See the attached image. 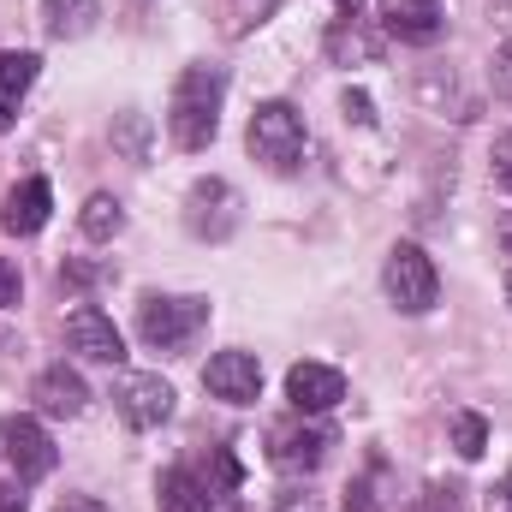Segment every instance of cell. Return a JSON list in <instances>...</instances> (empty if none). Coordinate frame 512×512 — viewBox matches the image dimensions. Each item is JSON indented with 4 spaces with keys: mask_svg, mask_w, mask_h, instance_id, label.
Masks as SVG:
<instances>
[{
    "mask_svg": "<svg viewBox=\"0 0 512 512\" xmlns=\"http://www.w3.org/2000/svg\"><path fill=\"white\" fill-rule=\"evenodd\" d=\"M221 102H227V72L197 60L179 72L173 96H167V131L179 149H209L215 131H221Z\"/></svg>",
    "mask_w": 512,
    "mask_h": 512,
    "instance_id": "obj_1",
    "label": "cell"
},
{
    "mask_svg": "<svg viewBox=\"0 0 512 512\" xmlns=\"http://www.w3.org/2000/svg\"><path fill=\"white\" fill-rule=\"evenodd\" d=\"M245 143H251L256 161L268 173H280V179L304 167V120H298L292 102H256L251 126H245Z\"/></svg>",
    "mask_w": 512,
    "mask_h": 512,
    "instance_id": "obj_2",
    "label": "cell"
},
{
    "mask_svg": "<svg viewBox=\"0 0 512 512\" xmlns=\"http://www.w3.org/2000/svg\"><path fill=\"white\" fill-rule=\"evenodd\" d=\"M203 328H209V298H161V292H149V298L137 304V334H143V346H155V352H179V346H191Z\"/></svg>",
    "mask_w": 512,
    "mask_h": 512,
    "instance_id": "obj_3",
    "label": "cell"
},
{
    "mask_svg": "<svg viewBox=\"0 0 512 512\" xmlns=\"http://www.w3.org/2000/svg\"><path fill=\"white\" fill-rule=\"evenodd\" d=\"M382 286L399 316H429L435 298H441V274H435V262H429L423 245H393L387 268H382Z\"/></svg>",
    "mask_w": 512,
    "mask_h": 512,
    "instance_id": "obj_4",
    "label": "cell"
},
{
    "mask_svg": "<svg viewBox=\"0 0 512 512\" xmlns=\"http://www.w3.org/2000/svg\"><path fill=\"white\" fill-rule=\"evenodd\" d=\"M328 447H334V429L328 423H316V417H292V423H274L268 429V465L274 471H316L322 459H328Z\"/></svg>",
    "mask_w": 512,
    "mask_h": 512,
    "instance_id": "obj_5",
    "label": "cell"
},
{
    "mask_svg": "<svg viewBox=\"0 0 512 512\" xmlns=\"http://www.w3.org/2000/svg\"><path fill=\"white\" fill-rule=\"evenodd\" d=\"M185 227H191V239H209V245L233 239L239 233V191L227 179H197L185 191Z\"/></svg>",
    "mask_w": 512,
    "mask_h": 512,
    "instance_id": "obj_6",
    "label": "cell"
},
{
    "mask_svg": "<svg viewBox=\"0 0 512 512\" xmlns=\"http://www.w3.org/2000/svg\"><path fill=\"white\" fill-rule=\"evenodd\" d=\"M0 453L18 471V483H36V477H48L60 465V453H54V441H48V429L36 417H0Z\"/></svg>",
    "mask_w": 512,
    "mask_h": 512,
    "instance_id": "obj_7",
    "label": "cell"
},
{
    "mask_svg": "<svg viewBox=\"0 0 512 512\" xmlns=\"http://www.w3.org/2000/svg\"><path fill=\"white\" fill-rule=\"evenodd\" d=\"M66 346H72L78 358H90V364H120V358H126V340H120L114 316H102L96 304H78V310L66 316Z\"/></svg>",
    "mask_w": 512,
    "mask_h": 512,
    "instance_id": "obj_8",
    "label": "cell"
},
{
    "mask_svg": "<svg viewBox=\"0 0 512 512\" xmlns=\"http://www.w3.org/2000/svg\"><path fill=\"white\" fill-rule=\"evenodd\" d=\"M441 30H447L441 0H382V36H393V42L429 48V42H441Z\"/></svg>",
    "mask_w": 512,
    "mask_h": 512,
    "instance_id": "obj_9",
    "label": "cell"
},
{
    "mask_svg": "<svg viewBox=\"0 0 512 512\" xmlns=\"http://www.w3.org/2000/svg\"><path fill=\"white\" fill-rule=\"evenodd\" d=\"M114 411L126 417L131 429H161L173 417V382L161 376H126L114 387Z\"/></svg>",
    "mask_w": 512,
    "mask_h": 512,
    "instance_id": "obj_10",
    "label": "cell"
},
{
    "mask_svg": "<svg viewBox=\"0 0 512 512\" xmlns=\"http://www.w3.org/2000/svg\"><path fill=\"white\" fill-rule=\"evenodd\" d=\"M286 399H292V411L322 417V411H334L346 399V376L334 364H292L286 370Z\"/></svg>",
    "mask_w": 512,
    "mask_h": 512,
    "instance_id": "obj_11",
    "label": "cell"
},
{
    "mask_svg": "<svg viewBox=\"0 0 512 512\" xmlns=\"http://www.w3.org/2000/svg\"><path fill=\"white\" fill-rule=\"evenodd\" d=\"M203 387H209L215 399H227V405H256V393H262V364H256L251 352H215L209 370H203Z\"/></svg>",
    "mask_w": 512,
    "mask_h": 512,
    "instance_id": "obj_12",
    "label": "cell"
},
{
    "mask_svg": "<svg viewBox=\"0 0 512 512\" xmlns=\"http://www.w3.org/2000/svg\"><path fill=\"white\" fill-rule=\"evenodd\" d=\"M48 209H54L48 179H24V185H12V191L0 197V227H6L12 239H30V233L48 227Z\"/></svg>",
    "mask_w": 512,
    "mask_h": 512,
    "instance_id": "obj_13",
    "label": "cell"
},
{
    "mask_svg": "<svg viewBox=\"0 0 512 512\" xmlns=\"http://www.w3.org/2000/svg\"><path fill=\"white\" fill-rule=\"evenodd\" d=\"M30 399H36V411H42V417H78V411L90 405V387H84L78 370L48 364V370L36 376V387H30Z\"/></svg>",
    "mask_w": 512,
    "mask_h": 512,
    "instance_id": "obj_14",
    "label": "cell"
},
{
    "mask_svg": "<svg viewBox=\"0 0 512 512\" xmlns=\"http://www.w3.org/2000/svg\"><path fill=\"white\" fill-rule=\"evenodd\" d=\"M322 48H328L334 66H376L382 60V36L364 18H334L328 36H322Z\"/></svg>",
    "mask_w": 512,
    "mask_h": 512,
    "instance_id": "obj_15",
    "label": "cell"
},
{
    "mask_svg": "<svg viewBox=\"0 0 512 512\" xmlns=\"http://www.w3.org/2000/svg\"><path fill=\"white\" fill-rule=\"evenodd\" d=\"M155 501H161V512H215V495H209V489H203V477H197V471H185V465L161 471Z\"/></svg>",
    "mask_w": 512,
    "mask_h": 512,
    "instance_id": "obj_16",
    "label": "cell"
},
{
    "mask_svg": "<svg viewBox=\"0 0 512 512\" xmlns=\"http://www.w3.org/2000/svg\"><path fill=\"white\" fill-rule=\"evenodd\" d=\"M36 72H42V60L36 54H0V131L18 120V102H24V90L36 84Z\"/></svg>",
    "mask_w": 512,
    "mask_h": 512,
    "instance_id": "obj_17",
    "label": "cell"
},
{
    "mask_svg": "<svg viewBox=\"0 0 512 512\" xmlns=\"http://www.w3.org/2000/svg\"><path fill=\"white\" fill-rule=\"evenodd\" d=\"M96 24V0H42V30L54 42H78Z\"/></svg>",
    "mask_w": 512,
    "mask_h": 512,
    "instance_id": "obj_18",
    "label": "cell"
},
{
    "mask_svg": "<svg viewBox=\"0 0 512 512\" xmlns=\"http://www.w3.org/2000/svg\"><path fill=\"white\" fill-rule=\"evenodd\" d=\"M78 227H84V239H114L120 227H126V209H120V197H108V191H96L90 203H84V215H78Z\"/></svg>",
    "mask_w": 512,
    "mask_h": 512,
    "instance_id": "obj_19",
    "label": "cell"
},
{
    "mask_svg": "<svg viewBox=\"0 0 512 512\" xmlns=\"http://www.w3.org/2000/svg\"><path fill=\"white\" fill-rule=\"evenodd\" d=\"M197 477H203V489L221 501V495H233V489H239V477H245V471H239L233 447H209V459H203V471H197Z\"/></svg>",
    "mask_w": 512,
    "mask_h": 512,
    "instance_id": "obj_20",
    "label": "cell"
},
{
    "mask_svg": "<svg viewBox=\"0 0 512 512\" xmlns=\"http://www.w3.org/2000/svg\"><path fill=\"white\" fill-rule=\"evenodd\" d=\"M453 453L459 459H483L489 453V423L477 411H453Z\"/></svg>",
    "mask_w": 512,
    "mask_h": 512,
    "instance_id": "obj_21",
    "label": "cell"
},
{
    "mask_svg": "<svg viewBox=\"0 0 512 512\" xmlns=\"http://www.w3.org/2000/svg\"><path fill=\"white\" fill-rule=\"evenodd\" d=\"M114 143L126 149L131 161H143V155H149V120H143L137 108H126V114L114 120Z\"/></svg>",
    "mask_w": 512,
    "mask_h": 512,
    "instance_id": "obj_22",
    "label": "cell"
},
{
    "mask_svg": "<svg viewBox=\"0 0 512 512\" xmlns=\"http://www.w3.org/2000/svg\"><path fill=\"white\" fill-rule=\"evenodd\" d=\"M274 6H280V0H227V30H233V36H245V30L262 24Z\"/></svg>",
    "mask_w": 512,
    "mask_h": 512,
    "instance_id": "obj_23",
    "label": "cell"
},
{
    "mask_svg": "<svg viewBox=\"0 0 512 512\" xmlns=\"http://www.w3.org/2000/svg\"><path fill=\"white\" fill-rule=\"evenodd\" d=\"M489 173H495V185L512 197V131L507 137H495V149H489Z\"/></svg>",
    "mask_w": 512,
    "mask_h": 512,
    "instance_id": "obj_24",
    "label": "cell"
},
{
    "mask_svg": "<svg viewBox=\"0 0 512 512\" xmlns=\"http://www.w3.org/2000/svg\"><path fill=\"white\" fill-rule=\"evenodd\" d=\"M489 72H495V90H501V96H512V42H501V48H495Z\"/></svg>",
    "mask_w": 512,
    "mask_h": 512,
    "instance_id": "obj_25",
    "label": "cell"
},
{
    "mask_svg": "<svg viewBox=\"0 0 512 512\" xmlns=\"http://www.w3.org/2000/svg\"><path fill=\"white\" fill-rule=\"evenodd\" d=\"M18 292H24V280H18V268L0 256V310H12V304H18Z\"/></svg>",
    "mask_w": 512,
    "mask_h": 512,
    "instance_id": "obj_26",
    "label": "cell"
},
{
    "mask_svg": "<svg viewBox=\"0 0 512 512\" xmlns=\"http://www.w3.org/2000/svg\"><path fill=\"white\" fill-rule=\"evenodd\" d=\"M340 108H346V120H358V126H370V120H376V114H370V96H364V90H346V102H340Z\"/></svg>",
    "mask_w": 512,
    "mask_h": 512,
    "instance_id": "obj_27",
    "label": "cell"
},
{
    "mask_svg": "<svg viewBox=\"0 0 512 512\" xmlns=\"http://www.w3.org/2000/svg\"><path fill=\"white\" fill-rule=\"evenodd\" d=\"M405 512H459V507H453V495H441V489H429V495H417V501H411Z\"/></svg>",
    "mask_w": 512,
    "mask_h": 512,
    "instance_id": "obj_28",
    "label": "cell"
},
{
    "mask_svg": "<svg viewBox=\"0 0 512 512\" xmlns=\"http://www.w3.org/2000/svg\"><path fill=\"white\" fill-rule=\"evenodd\" d=\"M54 512H108V507H102L96 495H60V507Z\"/></svg>",
    "mask_w": 512,
    "mask_h": 512,
    "instance_id": "obj_29",
    "label": "cell"
},
{
    "mask_svg": "<svg viewBox=\"0 0 512 512\" xmlns=\"http://www.w3.org/2000/svg\"><path fill=\"white\" fill-rule=\"evenodd\" d=\"M0 512H24V495H18V489H6V483H0Z\"/></svg>",
    "mask_w": 512,
    "mask_h": 512,
    "instance_id": "obj_30",
    "label": "cell"
},
{
    "mask_svg": "<svg viewBox=\"0 0 512 512\" xmlns=\"http://www.w3.org/2000/svg\"><path fill=\"white\" fill-rule=\"evenodd\" d=\"M501 245H507V251H512V221H507V227H501Z\"/></svg>",
    "mask_w": 512,
    "mask_h": 512,
    "instance_id": "obj_31",
    "label": "cell"
},
{
    "mask_svg": "<svg viewBox=\"0 0 512 512\" xmlns=\"http://www.w3.org/2000/svg\"><path fill=\"white\" fill-rule=\"evenodd\" d=\"M501 495H507V501H512V471H507V483H501Z\"/></svg>",
    "mask_w": 512,
    "mask_h": 512,
    "instance_id": "obj_32",
    "label": "cell"
},
{
    "mask_svg": "<svg viewBox=\"0 0 512 512\" xmlns=\"http://www.w3.org/2000/svg\"><path fill=\"white\" fill-rule=\"evenodd\" d=\"M340 6H346V12H358V6H364V0H340Z\"/></svg>",
    "mask_w": 512,
    "mask_h": 512,
    "instance_id": "obj_33",
    "label": "cell"
},
{
    "mask_svg": "<svg viewBox=\"0 0 512 512\" xmlns=\"http://www.w3.org/2000/svg\"><path fill=\"white\" fill-rule=\"evenodd\" d=\"M507 304H512V268H507Z\"/></svg>",
    "mask_w": 512,
    "mask_h": 512,
    "instance_id": "obj_34",
    "label": "cell"
}]
</instances>
